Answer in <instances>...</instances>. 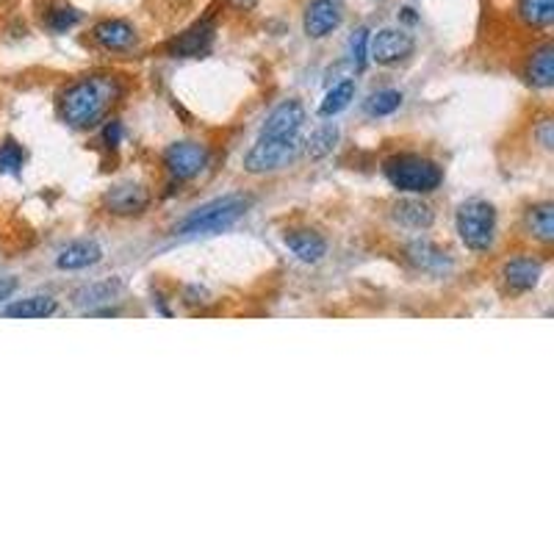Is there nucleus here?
<instances>
[{"instance_id": "f257e3e1", "label": "nucleus", "mask_w": 554, "mask_h": 554, "mask_svg": "<svg viewBox=\"0 0 554 554\" xmlns=\"http://www.w3.org/2000/svg\"><path fill=\"white\" fill-rule=\"evenodd\" d=\"M117 97V84L111 78L94 75L70 86L62 97V114L73 128H92L103 120L108 105Z\"/></svg>"}, {"instance_id": "f03ea898", "label": "nucleus", "mask_w": 554, "mask_h": 554, "mask_svg": "<svg viewBox=\"0 0 554 554\" xmlns=\"http://www.w3.org/2000/svg\"><path fill=\"white\" fill-rule=\"evenodd\" d=\"M382 173H385L388 183L400 192H408V194H430L443 181V173L435 161H430L424 155H413V153L388 158Z\"/></svg>"}, {"instance_id": "7ed1b4c3", "label": "nucleus", "mask_w": 554, "mask_h": 554, "mask_svg": "<svg viewBox=\"0 0 554 554\" xmlns=\"http://www.w3.org/2000/svg\"><path fill=\"white\" fill-rule=\"evenodd\" d=\"M244 211H247L244 197H239V194L219 197V200L197 208L194 213H189L178 225V236H213V233H222L225 228H231L233 222H239V216Z\"/></svg>"}, {"instance_id": "20e7f679", "label": "nucleus", "mask_w": 554, "mask_h": 554, "mask_svg": "<svg viewBox=\"0 0 554 554\" xmlns=\"http://www.w3.org/2000/svg\"><path fill=\"white\" fill-rule=\"evenodd\" d=\"M458 233L463 244L474 252H485L493 244L496 233V211L485 200H469L458 208Z\"/></svg>"}, {"instance_id": "39448f33", "label": "nucleus", "mask_w": 554, "mask_h": 554, "mask_svg": "<svg viewBox=\"0 0 554 554\" xmlns=\"http://www.w3.org/2000/svg\"><path fill=\"white\" fill-rule=\"evenodd\" d=\"M302 150L300 136H286V139H258L250 153L244 155V170L250 175H266L274 170L289 166Z\"/></svg>"}, {"instance_id": "423d86ee", "label": "nucleus", "mask_w": 554, "mask_h": 554, "mask_svg": "<svg viewBox=\"0 0 554 554\" xmlns=\"http://www.w3.org/2000/svg\"><path fill=\"white\" fill-rule=\"evenodd\" d=\"M208 163V150L200 142H175L163 153V166L175 181L197 178Z\"/></svg>"}, {"instance_id": "0eeeda50", "label": "nucleus", "mask_w": 554, "mask_h": 554, "mask_svg": "<svg viewBox=\"0 0 554 554\" xmlns=\"http://www.w3.org/2000/svg\"><path fill=\"white\" fill-rule=\"evenodd\" d=\"M413 50H416V39L400 28H382L377 31L374 39H369V55L382 67H394L405 62L408 55H413Z\"/></svg>"}, {"instance_id": "6e6552de", "label": "nucleus", "mask_w": 554, "mask_h": 554, "mask_svg": "<svg viewBox=\"0 0 554 554\" xmlns=\"http://www.w3.org/2000/svg\"><path fill=\"white\" fill-rule=\"evenodd\" d=\"M305 123V108L300 100H286L277 105L266 117L261 128V139H286V136H300V128Z\"/></svg>"}, {"instance_id": "1a4fd4ad", "label": "nucleus", "mask_w": 554, "mask_h": 554, "mask_svg": "<svg viewBox=\"0 0 554 554\" xmlns=\"http://www.w3.org/2000/svg\"><path fill=\"white\" fill-rule=\"evenodd\" d=\"M305 34L311 39H324L341 25V9L336 0H311L305 9Z\"/></svg>"}, {"instance_id": "9d476101", "label": "nucleus", "mask_w": 554, "mask_h": 554, "mask_svg": "<svg viewBox=\"0 0 554 554\" xmlns=\"http://www.w3.org/2000/svg\"><path fill=\"white\" fill-rule=\"evenodd\" d=\"M543 274V263L538 258H529V255H521V258H513L505 263L502 269V277H505V286L516 294H524V292H532L540 281Z\"/></svg>"}, {"instance_id": "9b49d317", "label": "nucleus", "mask_w": 554, "mask_h": 554, "mask_svg": "<svg viewBox=\"0 0 554 554\" xmlns=\"http://www.w3.org/2000/svg\"><path fill=\"white\" fill-rule=\"evenodd\" d=\"M211 42H213V28L211 23H197L194 28H189L186 34H181L178 39H173L170 45V53L175 59H200L211 50Z\"/></svg>"}, {"instance_id": "f8f14e48", "label": "nucleus", "mask_w": 554, "mask_h": 554, "mask_svg": "<svg viewBox=\"0 0 554 554\" xmlns=\"http://www.w3.org/2000/svg\"><path fill=\"white\" fill-rule=\"evenodd\" d=\"M150 203V194L136 186V183H123L114 186L105 194V205L111 213H120V216H131V213H142Z\"/></svg>"}, {"instance_id": "ddd939ff", "label": "nucleus", "mask_w": 554, "mask_h": 554, "mask_svg": "<svg viewBox=\"0 0 554 554\" xmlns=\"http://www.w3.org/2000/svg\"><path fill=\"white\" fill-rule=\"evenodd\" d=\"M94 42L105 50H128L136 42V31L125 20H103L94 25Z\"/></svg>"}, {"instance_id": "4468645a", "label": "nucleus", "mask_w": 554, "mask_h": 554, "mask_svg": "<svg viewBox=\"0 0 554 554\" xmlns=\"http://www.w3.org/2000/svg\"><path fill=\"white\" fill-rule=\"evenodd\" d=\"M286 247L305 263H316L327 252V242L316 231H292V233H286Z\"/></svg>"}, {"instance_id": "2eb2a0df", "label": "nucleus", "mask_w": 554, "mask_h": 554, "mask_svg": "<svg viewBox=\"0 0 554 554\" xmlns=\"http://www.w3.org/2000/svg\"><path fill=\"white\" fill-rule=\"evenodd\" d=\"M100 258H103V250L97 242H73L59 252L55 263H59V269H86V266H94Z\"/></svg>"}, {"instance_id": "dca6fc26", "label": "nucleus", "mask_w": 554, "mask_h": 554, "mask_svg": "<svg viewBox=\"0 0 554 554\" xmlns=\"http://www.w3.org/2000/svg\"><path fill=\"white\" fill-rule=\"evenodd\" d=\"M527 81L535 89H549L554 86V47L543 45L532 53L529 67H527Z\"/></svg>"}, {"instance_id": "f3484780", "label": "nucleus", "mask_w": 554, "mask_h": 554, "mask_svg": "<svg viewBox=\"0 0 554 554\" xmlns=\"http://www.w3.org/2000/svg\"><path fill=\"white\" fill-rule=\"evenodd\" d=\"M55 311H59V302H55L53 297L36 294V297H25V300L12 302L4 311V316H9V319H47Z\"/></svg>"}, {"instance_id": "a211bd4d", "label": "nucleus", "mask_w": 554, "mask_h": 554, "mask_svg": "<svg viewBox=\"0 0 554 554\" xmlns=\"http://www.w3.org/2000/svg\"><path fill=\"white\" fill-rule=\"evenodd\" d=\"M394 219L400 222V225H405V228L424 231V228L432 225L435 213H432V208H430L427 203H421V200H400V203L394 205Z\"/></svg>"}, {"instance_id": "6ab92c4d", "label": "nucleus", "mask_w": 554, "mask_h": 554, "mask_svg": "<svg viewBox=\"0 0 554 554\" xmlns=\"http://www.w3.org/2000/svg\"><path fill=\"white\" fill-rule=\"evenodd\" d=\"M352 100H355V81L347 78V81L336 84V86H332V89L324 94V100H322V105H319V114H322V117H336V114H341V111H344Z\"/></svg>"}, {"instance_id": "aec40b11", "label": "nucleus", "mask_w": 554, "mask_h": 554, "mask_svg": "<svg viewBox=\"0 0 554 554\" xmlns=\"http://www.w3.org/2000/svg\"><path fill=\"white\" fill-rule=\"evenodd\" d=\"M527 225H529V231H532V236H535L538 242L551 244V242H554V208H551L549 203L529 208Z\"/></svg>"}, {"instance_id": "412c9836", "label": "nucleus", "mask_w": 554, "mask_h": 554, "mask_svg": "<svg viewBox=\"0 0 554 554\" xmlns=\"http://www.w3.org/2000/svg\"><path fill=\"white\" fill-rule=\"evenodd\" d=\"M519 15L529 28H549L554 23V0H521Z\"/></svg>"}, {"instance_id": "4be33fe9", "label": "nucleus", "mask_w": 554, "mask_h": 554, "mask_svg": "<svg viewBox=\"0 0 554 554\" xmlns=\"http://www.w3.org/2000/svg\"><path fill=\"white\" fill-rule=\"evenodd\" d=\"M408 258L424 269V272H440V269H447V258H443V252L438 247H432L430 242H413L408 247Z\"/></svg>"}, {"instance_id": "5701e85b", "label": "nucleus", "mask_w": 554, "mask_h": 554, "mask_svg": "<svg viewBox=\"0 0 554 554\" xmlns=\"http://www.w3.org/2000/svg\"><path fill=\"white\" fill-rule=\"evenodd\" d=\"M305 144H308V155H311L313 161H319V158H324V155H330L332 150H336V144H339V128L332 125V123H327V125L316 128Z\"/></svg>"}, {"instance_id": "b1692460", "label": "nucleus", "mask_w": 554, "mask_h": 554, "mask_svg": "<svg viewBox=\"0 0 554 554\" xmlns=\"http://www.w3.org/2000/svg\"><path fill=\"white\" fill-rule=\"evenodd\" d=\"M400 105H402V92L382 89V92H374L366 100V114L369 117H388V114H394Z\"/></svg>"}, {"instance_id": "393cba45", "label": "nucleus", "mask_w": 554, "mask_h": 554, "mask_svg": "<svg viewBox=\"0 0 554 554\" xmlns=\"http://www.w3.org/2000/svg\"><path fill=\"white\" fill-rule=\"evenodd\" d=\"M23 161H25V153L15 139H6L0 144V175H17L23 170Z\"/></svg>"}, {"instance_id": "a878e982", "label": "nucleus", "mask_w": 554, "mask_h": 554, "mask_svg": "<svg viewBox=\"0 0 554 554\" xmlns=\"http://www.w3.org/2000/svg\"><path fill=\"white\" fill-rule=\"evenodd\" d=\"M117 289H120V281H105V283H97V286H86L84 292L75 294V302H89V305L105 302V300H111L117 294Z\"/></svg>"}, {"instance_id": "bb28decb", "label": "nucleus", "mask_w": 554, "mask_h": 554, "mask_svg": "<svg viewBox=\"0 0 554 554\" xmlns=\"http://www.w3.org/2000/svg\"><path fill=\"white\" fill-rule=\"evenodd\" d=\"M350 59L355 64V70H366V59H369V31L358 28L350 39Z\"/></svg>"}, {"instance_id": "cd10ccee", "label": "nucleus", "mask_w": 554, "mask_h": 554, "mask_svg": "<svg viewBox=\"0 0 554 554\" xmlns=\"http://www.w3.org/2000/svg\"><path fill=\"white\" fill-rule=\"evenodd\" d=\"M78 23H81V15H78L75 9H70V6L53 9L50 17H47V25H50V31H55V34H64V31L75 28Z\"/></svg>"}, {"instance_id": "c85d7f7f", "label": "nucleus", "mask_w": 554, "mask_h": 554, "mask_svg": "<svg viewBox=\"0 0 554 554\" xmlns=\"http://www.w3.org/2000/svg\"><path fill=\"white\" fill-rule=\"evenodd\" d=\"M103 139H105L108 147H117L120 139H123V125H120L117 120H111V123L105 125V131H103Z\"/></svg>"}, {"instance_id": "c756f323", "label": "nucleus", "mask_w": 554, "mask_h": 554, "mask_svg": "<svg viewBox=\"0 0 554 554\" xmlns=\"http://www.w3.org/2000/svg\"><path fill=\"white\" fill-rule=\"evenodd\" d=\"M15 292H17V277H12V274L0 277V302H6Z\"/></svg>"}, {"instance_id": "7c9ffc66", "label": "nucleus", "mask_w": 554, "mask_h": 554, "mask_svg": "<svg viewBox=\"0 0 554 554\" xmlns=\"http://www.w3.org/2000/svg\"><path fill=\"white\" fill-rule=\"evenodd\" d=\"M538 136H540V144H543V147H551V144H554V142H551V120H543V123H540Z\"/></svg>"}, {"instance_id": "2f4dec72", "label": "nucleus", "mask_w": 554, "mask_h": 554, "mask_svg": "<svg viewBox=\"0 0 554 554\" xmlns=\"http://www.w3.org/2000/svg\"><path fill=\"white\" fill-rule=\"evenodd\" d=\"M402 12H405V20H408V23H413V20H416V15H413V9H402Z\"/></svg>"}]
</instances>
